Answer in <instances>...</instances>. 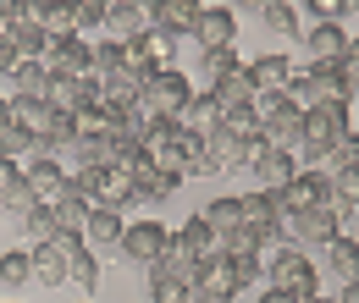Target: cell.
I'll return each mask as SVG.
<instances>
[{
	"instance_id": "obj_1",
	"label": "cell",
	"mask_w": 359,
	"mask_h": 303,
	"mask_svg": "<svg viewBox=\"0 0 359 303\" xmlns=\"http://www.w3.org/2000/svg\"><path fill=\"white\" fill-rule=\"evenodd\" d=\"M348 105H315L304 111V138H299V149H293V166L299 171H320L326 166V155L348 138Z\"/></svg>"
},
{
	"instance_id": "obj_2",
	"label": "cell",
	"mask_w": 359,
	"mask_h": 303,
	"mask_svg": "<svg viewBox=\"0 0 359 303\" xmlns=\"http://www.w3.org/2000/svg\"><path fill=\"white\" fill-rule=\"evenodd\" d=\"M266 287L293 293V298H310V293H320V265L304 248H293V243H276L266 254Z\"/></svg>"
},
{
	"instance_id": "obj_3",
	"label": "cell",
	"mask_w": 359,
	"mask_h": 303,
	"mask_svg": "<svg viewBox=\"0 0 359 303\" xmlns=\"http://www.w3.org/2000/svg\"><path fill=\"white\" fill-rule=\"evenodd\" d=\"M194 99V83H188V72L182 66H155L149 72V83L138 88V105H144V116H161V122H177L182 105Z\"/></svg>"
},
{
	"instance_id": "obj_4",
	"label": "cell",
	"mask_w": 359,
	"mask_h": 303,
	"mask_svg": "<svg viewBox=\"0 0 359 303\" xmlns=\"http://www.w3.org/2000/svg\"><path fill=\"white\" fill-rule=\"evenodd\" d=\"M287 94H293L299 111H315V105H348V83H343L337 66H304V72L293 66Z\"/></svg>"
},
{
	"instance_id": "obj_5",
	"label": "cell",
	"mask_w": 359,
	"mask_h": 303,
	"mask_svg": "<svg viewBox=\"0 0 359 303\" xmlns=\"http://www.w3.org/2000/svg\"><path fill=\"white\" fill-rule=\"evenodd\" d=\"M238 220L249 226V232H260L266 243H287L282 232H287V204H282V193H238Z\"/></svg>"
},
{
	"instance_id": "obj_6",
	"label": "cell",
	"mask_w": 359,
	"mask_h": 303,
	"mask_svg": "<svg viewBox=\"0 0 359 303\" xmlns=\"http://www.w3.org/2000/svg\"><path fill=\"white\" fill-rule=\"evenodd\" d=\"M337 232H343V216H337L332 204H310V210H293V216H287V232H282V237H287L293 248L315 254V248L332 243Z\"/></svg>"
},
{
	"instance_id": "obj_7",
	"label": "cell",
	"mask_w": 359,
	"mask_h": 303,
	"mask_svg": "<svg viewBox=\"0 0 359 303\" xmlns=\"http://www.w3.org/2000/svg\"><path fill=\"white\" fill-rule=\"evenodd\" d=\"M22 176H28L34 204H55V199L72 193V171H67L55 155H28V160H22Z\"/></svg>"
},
{
	"instance_id": "obj_8",
	"label": "cell",
	"mask_w": 359,
	"mask_h": 303,
	"mask_svg": "<svg viewBox=\"0 0 359 303\" xmlns=\"http://www.w3.org/2000/svg\"><path fill=\"white\" fill-rule=\"evenodd\" d=\"M243 171L255 176V188H260V193H282V188L293 182V171H299V166H293V155H287V149L255 143V149H249V160H243Z\"/></svg>"
},
{
	"instance_id": "obj_9",
	"label": "cell",
	"mask_w": 359,
	"mask_h": 303,
	"mask_svg": "<svg viewBox=\"0 0 359 303\" xmlns=\"http://www.w3.org/2000/svg\"><path fill=\"white\" fill-rule=\"evenodd\" d=\"M39 61H45V72H55V78H89V39L83 34H50Z\"/></svg>"
},
{
	"instance_id": "obj_10",
	"label": "cell",
	"mask_w": 359,
	"mask_h": 303,
	"mask_svg": "<svg viewBox=\"0 0 359 303\" xmlns=\"http://www.w3.org/2000/svg\"><path fill=\"white\" fill-rule=\"evenodd\" d=\"M194 293L205 303H232L243 293V281H238V270H232L226 254H210V260H199V270H194Z\"/></svg>"
},
{
	"instance_id": "obj_11",
	"label": "cell",
	"mask_w": 359,
	"mask_h": 303,
	"mask_svg": "<svg viewBox=\"0 0 359 303\" xmlns=\"http://www.w3.org/2000/svg\"><path fill=\"white\" fill-rule=\"evenodd\" d=\"M155 0H111V11H105V39H116V44H128V39H138V34H149L155 28Z\"/></svg>"
},
{
	"instance_id": "obj_12",
	"label": "cell",
	"mask_w": 359,
	"mask_h": 303,
	"mask_svg": "<svg viewBox=\"0 0 359 303\" xmlns=\"http://www.w3.org/2000/svg\"><path fill=\"white\" fill-rule=\"evenodd\" d=\"M161 248H166V226H161V220H133V226H122V237H116L122 265H149V260H161Z\"/></svg>"
},
{
	"instance_id": "obj_13",
	"label": "cell",
	"mask_w": 359,
	"mask_h": 303,
	"mask_svg": "<svg viewBox=\"0 0 359 303\" xmlns=\"http://www.w3.org/2000/svg\"><path fill=\"white\" fill-rule=\"evenodd\" d=\"M89 204H105V210H128V204H138L133 176L122 171V166H94V176H89Z\"/></svg>"
},
{
	"instance_id": "obj_14",
	"label": "cell",
	"mask_w": 359,
	"mask_h": 303,
	"mask_svg": "<svg viewBox=\"0 0 359 303\" xmlns=\"http://www.w3.org/2000/svg\"><path fill=\"white\" fill-rule=\"evenodd\" d=\"M299 44H304V66H337L348 34H343V22H310L299 34Z\"/></svg>"
},
{
	"instance_id": "obj_15",
	"label": "cell",
	"mask_w": 359,
	"mask_h": 303,
	"mask_svg": "<svg viewBox=\"0 0 359 303\" xmlns=\"http://www.w3.org/2000/svg\"><path fill=\"white\" fill-rule=\"evenodd\" d=\"M199 11H205V0H155V34H166V39H194V22H199Z\"/></svg>"
},
{
	"instance_id": "obj_16",
	"label": "cell",
	"mask_w": 359,
	"mask_h": 303,
	"mask_svg": "<svg viewBox=\"0 0 359 303\" xmlns=\"http://www.w3.org/2000/svg\"><path fill=\"white\" fill-rule=\"evenodd\" d=\"M144 270H149V281H161V287H194V270H199V260H194V254H182L177 243H172V232H166L161 260H149Z\"/></svg>"
},
{
	"instance_id": "obj_17",
	"label": "cell",
	"mask_w": 359,
	"mask_h": 303,
	"mask_svg": "<svg viewBox=\"0 0 359 303\" xmlns=\"http://www.w3.org/2000/svg\"><path fill=\"white\" fill-rule=\"evenodd\" d=\"M194 39H199V50H232L238 44V17L226 6H205L199 22H194Z\"/></svg>"
},
{
	"instance_id": "obj_18",
	"label": "cell",
	"mask_w": 359,
	"mask_h": 303,
	"mask_svg": "<svg viewBox=\"0 0 359 303\" xmlns=\"http://www.w3.org/2000/svg\"><path fill=\"white\" fill-rule=\"evenodd\" d=\"M45 99H50V111H61V116H78L83 105H94V99H100V88H94V78H55V72H50Z\"/></svg>"
},
{
	"instance_id": "obj_19",
	"label": "cell",
	"mask_w": 359,
	"mask_h": 303,
	"mask_svg": "<svg viewBox=\"0 0 359 303\" xmlns=\"http://www.w3.org/2000/svg\"><path fill=\"white\" fill-rule=\"evenodd\" d=\"M222 105H216V94H210V88H194V99H188V105H182V116H177V127L182 132H194V138H210V132L222 127Z\"/></svg>"
},
{
	"instance_id": "obj_20",
	"label": "cell",
	"mask_w": 359,
	"mask_h": 303,
	"mask_svg": "<svg viewBox=\"0 0 359 303\" xmlns=\"http://www.w3.org/2000/svg\"><path fill=\"white\" fill-rule=\"evenodd\" d=\"M315 254H320V265H326V276H337V281H359V237L337 232V237L320 243Z\"/></svg>"
},
{
	"instance_id": "obj_21",
	"label": "cell",
	"mask_w": 359,
	"mask_h": 303,
	"mask_svg": "<svg viewBox=\"0 0 359 303\" xmlns=\"http://www.w3.org/2000/svg\"><path fill=\"white\" fill-rule=\"evenodd\" d=\"M122 226H128V216H122V210H105V204H89V216H83V226H78V237H83L89 248H116Z\"/></svg>"
},
{
	"instance_id": "obj_22",
	"label": "cell",
	"mask_w": 359,
	"mask_h": 303,
	"mask_svg": "<svg viewBox=\"0 0 359 303\" xmlns=\"http://www.w3.org/2000/svg\"><path fill=\"white\" fill-rule=\"evenodd\" d=\"M243 160H249V149L232 138L226 127H216L210 138H205V171L222 176V171H243Z\"/></svg>"
},
{
	"instance_id": "obj_23",
	"label": "cell",
	"mask_w": 359,
	"mask_h": 303,
	"mask_svg": "<svg viewBox=\"0 0 359 303\" xmlns=\"http://www.w3.org/2000/svg\"><path fill=\"white\" fill-rule=\"evenodd\" d=\"M282 204H287V216L310 210V204H326V171H293V182L282 188Z\"/></svg>"
},
{
	"instance_id": "obj_24",
	"label": "cell",
	"mask_w": 359,
	"mask_h": 303,
	"mask_svg": "<svg viewBox=\"0 0 359 303\" xmlns=\"http://www.w3.org/2000/svg\"><path fill=\"white\" fill-rule=\"evenodd\" d=\"M28 204H34V193H28L22 166H17V160H0V210H6V216H22Z\"/></svg>"
},
{
	"instance_id": "obj_25",
	"label": "cell",
	"mask_w": 359,
	"mask_h": 303,
	"mask_svg": "<svg viewBox=\"0 0 359 303\" xmlns=\"http://www.w3.org/2000/svg\"><path fill=\"white\" fill-rule=\"evenodd\" d=\"M210 94H216V105H222V111H243V105H255V94H260V88H255V78H249V61H243L232 78L210 83Z\"/></svg>"
},
{
	"instance_id": "obj_26",
	"label": "cell",
	"mask_w": 359,
	"mask_h": 303,
	"mask_svg": "<svg viewBox=\"0 0 359 303\" xmlns=\"http://www.w3.org/2000/svg\"><path fill=\"white\" fill-rule=\"evenodd\" d=\"M199 220H205V232L216 237V248H222L226 232H238L243 220H238V193H222V199H210L205 210H199Z\"/></svg>"
},
{
	"instance_id": "obj_27",
	"label": "cell",
	"mask_w": 359,
	"mask_h": 303,
	"mask_svg": "<svg viewBox=\"0 0 359 303\" xmlns=\"http://www.w3.org/2000/svg\"><path fill=\"white\" fill-rule=\"evenodd\" d=\"M6 111H11V127H22V132H39L55 116L50 111V99H39V94H11L6 99Z\"/></svg>"
},
{
	"instance_id": "obj_28",
	"label": "cell",
	"mask_w": 359,
	"mask_h": 303,
	"mask_svg": "<svg viewBox=\"0 0 359 303\" xmlns=\"http://www.w3.org/2000/svg\"><path fill=\"white\" fill-rule=\"evenodd\" d=\"M260 28H266L271 39H299V34H304V17H299V6L271 0L266 11H260Z\"/></svg>"
},
{
	"instance_id": "obj_29",
	"label": "cell",
	"mask_w": 359,
	"mask_h": 303,
	"mask_svg": "<svg viewBox=\"0 0 359 303\" xmlns=\"http://www.w3.org/2000/svg\"><path fill=\"white\" fill-rule=\"evenodd\" d=\"M249 78H255V88L266 94V88H287V78H293V61L287 55H260V61H249Z\"/></svg>"
},
{
	"instance_id": "obj_30",
	"label": "cell",
	"mask_w": 359,
	"mask_h": 303,
	"mask_svg": "<svg viewBox=\"0 0 359 303\" xmlns=\"http://www.w3.org/2000/svg\"><path fill=\"white\" fill-rule=\"evenodd\" d=\"M28 260H34V281H45V287H61V281H67V260H61L55 243H34Z\"/></svg>"
},
{
	"instance_id": "obj_31",
	"label": "cell",
	"mask_w": 359,
	"mask_h": 303,
	"mask_svg": "<svg viewBox=\"0 0 359 303\" xmlns=\"http://www.w3.org/2000/svg\"><path fill=\"white\" fill-rule=\"evenodd\" d=\"M172 243H177L182 254H194V260H210V254H216V237L205 232V220H199V216L182 220L177 232H172Z\"/></svg>"
},
{
	"instance_id": "obj_32",
	"label": "cell",
	"mask_w": 359,
	"mask_h": 303,
	"mask_svg": "<svg viewBox=\"0 0 359 303\" xmlns=\"http://www.w3.org/2000/svg\"><path fill=\"white\" fill-rule=\"evenodd\" d=\"M0 78H6V83H17V94H39V99H45V88H50L45 61H11Z\"/></svg>"
},
{
	"instance_id": "obj_33",
	"label": "cell",
	"mask_w": 359,
	"mask_h": 303,
	"mask_svg": "<svg viewBox=\"0 0 359 303\" xmlns=\"http://www.w3.org/2000/svg\"><path fill=\"white\" fill-rule=\"evenodd\" d=\"M222 127L243 143V149H255V143H266V127H260V116H255V105H243V111H226Z\"/></svg>"
},
{
	"instance_id": "obj_34",
	"label": "cell",
	"mask_w": 359,
	"mask_h": 303,
	"mask_svg": "<svg viewBox=\"0 0 359 303\" xmlns=\"http://www.w3.org/2000/svg\"><path fill=\"white\" fill-rule=\"evenodd\" d=\"M17 226H22V237H28V243H50V237L61 232V226H55V210H50V204H28V210L17 216Z\"/></svg>"
},
{
	"instance_id": "obj_35",
	"label": "cell",
	"mask_w": 359,
	"mask_h": 303,
	"mask_svg": "<svg viewBox=\"0 0 359 303\" xmlns=\"http://www.w3.org/2000/svg\"><path fill=\"white\" fill-rule=\"evenodd\" d=\"M243 61H238V44L232 50H199V72H205V83H222V78H232Z\"/></svg>"
},
{
	"instance_id": "obj_36",
	"label": "cell",
	"mask_w": 359,
	"mask_h": 303,
	"mask_svg": "<svg viewBox=\"0 0 359 303\" xmlns=\"http://www.w3.org/2000/svg\"><path fill=\"white\" fill-rule=\"evenodd\" d=\"M28 281H34L28 248H6V254H0V287H28Z\"/></svg>"
},
{
	"instance_id": "obj_37",
	"label": "cell",
	"mask_w": 359,
	"mask_h": 303,
	"mask_svg": "<svg viewBox=\"0 0 359 303\" xmlns=\"http://www.w3.org/2000/svg\"><path fill=\"white\" fill-rule=\"evenodd\" d=\"M6 34H11V44H17V55H22V61H39V55H45V28H39V22H28V17H22V22H17V28H6Z\"/></svg>"
},
{
	"instance_id": "obj_38",
	"label": "cell",
	"mask_w": 359,
	"mask_h": 303,
	"mask_svg": "<svg viewBox=\"0 0 359 303\" xmlns=\"http://www.w3.org/2000/svg\"><path fill=\"white\" fill-rule=\"evenodd\" d=\"M50 210H55V226H61V232H78L83 216H89V199H83V193H67V199H55Z\"/></svg>"
},
{
	"instance_id": "obj_39",
	"label": "cell",
	"mask_w": 359,
	"mask_h": 303,
	"mask_svg": "<svg viewBox=\"0 0 359 303\" xmlns=\"http://www.w3.org/2000/svg\"><path fill=\"white\" fill-rule=\"evenodd\" d=\"M34 155V132H22V127H0V160H28Z\"/></svg>"
},
{
	"instance_id": "obj_40",
	"label": "cell",
	"mask_w": 359,
	"mask_h": 303,
	"mask_svg": "<svg viewBox=\"0 0 359 303\" xmlns=\"http://www.w3.org/2000/svg\"><path fill=\"white\" fill-rule=\"evenodd\" d=\"M299 11H310V22H343L348 0H299Z\"/></svg>"
},
{
	"instance_id": "obj_41",
	"label": "cell",
	"mask_w": 359,
	"mask_h": 303,
	"mask_svg": "<svg viewBox=\"0 0 359 303\" xmlns=\"http://www.w3.org/2000/svg\"><path fill=\"white\" fill-rule=\"evenodd\" d=\"M337 72H343V83H348V99H359V39L343 44V55H337Z\"/></svg>"
},
{
	"instance_id": "obj_42",
	"label": "cell",
	"mask_w": 359,
	"mask_h": 303,
	"mask_svg": "<svg viewBox=\"0 0 359 303\" xmlns=\"http://www.w3.org/2000/svg\"><path fill=\"white\" fill-rule=\"evenodd\" d=\"M105 11H111V0H78V34H89L105 22Z\"/></svg>"
},
{
	"instance_id": "obj_43",
	"label": "cell",
	"mask_w": 359,
	"mask_h": 303,
	"mask_svg": "<svg viewBox=\"0 0 359 303\" xmlns=\"http://www.w3.org/2000/svg\"><path fill=\"white\" fill-rule=\"evenodd\" d=\"M266 6H271V0H226V11H232V17H260Z\"/></svg>"
},
{
	"instance_id": "obj_44",
	"label": "cell",
	"mask_w": 359,
	"mask_h": 303,
	"mask_svg": "<svg viewBox=\"0 0 359 303\" xmlns=\"http://www.w3.org/2000/svg\"><path fill=\"white\" fill-rule=\"evenodd\" d=\"M11 61H22V55H17V44H11V34H0V72H6Z\"/></svg>"
},
{
	"instance_id": "obj_45",
	"label": "cell",
	"mask_w": 359,
	"mask_h": 303,
	"mask_svg": "<svg viewBox=\"0 0 359 303\" xmlns=\"http://www.w3.org/2000/svg\"><path fill=\"white\" fill-rule=\"evenodd\" d=\"M260 303H299L293 293H276V287H260Z\"/></svg>"
},
{
	"instance_id": "obj_46",
	"label": "cell",
	"mask_w": 359,
	"mask_h": 303,
	"mask_svg": "<svg viewBox=\"0 0 359 303\" xmlns=\"http://www.w3.org/2000/svg\"><path fill=\"white\" fill-rule=\"evenodd\" d=\"M299 303H337V293L326 298V293H310V298H299Z\"/></svg>"
},
{
	"instance_id": "obj_47",
	"label": "cell",
	"mask_w": 359,
	"mask_h": 303,
	"mask_svg": "<svg viewBox=\"0 0 359 303\" xmlns=\"http://www.w3.org/2000/svg\"><path fill=\"white\" fill-rule=\"evenodd\" d=\"M0 127H11V111H6V99H0Z\"/></svg>"
},
{
	"instance_id": "obj_48",
	"label": "cell",
	"mask_w": 359,
	"mask_h": 303,
	"mask_svg": "<svg viewBox=\"0 0 359 303\" xmlns=\"http://www.w3.org/2000/svg\"><path fill=\"white\" fill-rule=\"evenodd\" d=\"M182 303H205V298H199V293H194V287H188V293H182Z\"/></svg>"
},
{
	"instance_id": "obj_49",
	"label": "cell",
	"mask_w": 359,
	"mask_h": 303,
	"mask_svg": "<svg viewBox=\"0 0 359 303\" xmlns=\"http://www.w3.org/2000/svg\"><path fill=\"white\" fill-rule=\"evenodd\" d=\"M282 6H299V0H282Z\"/></svg>"
},
{
	"instance_id": "obj_50",
	"label": "cell",
	"mask_w": 359,
	"mask_h": 303,
	"mask_svg": "<svg viewBox=\"0 0 359 303\" xmlns=\"http://www.w3.org/2000/svg\"><path fill=\"white\" fill-rule=\"evenodd\" d=\"M83 303H89V298H83Z\"/></svg>"
}]
</instances>
